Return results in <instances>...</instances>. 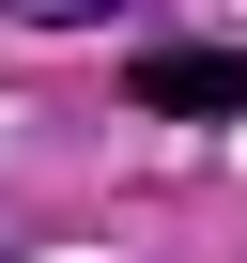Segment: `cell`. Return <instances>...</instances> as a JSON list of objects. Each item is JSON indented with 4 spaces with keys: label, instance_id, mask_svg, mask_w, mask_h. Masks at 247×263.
I'll return each instance as SVG.
<instances>
[{
    "label": "cell",
    "instance_id": "cell-1",
    "mask_svg": "<svg viewBox=\"0 0 247 263\" xmlns=\"http://www.w3.org/2000/svg\"><path fill=\"white\" fill-rule=\"evenodd\" d=\"M123 93L170 108V124H232V108H247V47H139Z\"/></svg>",
    "mask_w": 247,
    "mask_h": 263
},
{
    "label": "cell",
    "instance_id": "cell-2",
    "mask_svg": "<svg viewBox=\"0 0 247 263\" xmlns=\"http://www.w3.org/2000/svg\"><path fill=\"white\" fill-rule=\"evenodd\" d=\"M16 31H93V16H139V0H0Z\"/></svg>",
    "mask_w": 247,
    "mask_h": 263
},
{
    "label": "cell",
    "instance_id": "cell-3",
    "mask_svg": "<svg viewBox=\"0 0 247 263\" xmlns=\"http://www.w3.org/2000/svg\"><path fill=\"white\" fill-rule=\"evenodd\" d=\"M0 263H16V217H0Z\"/></svg>",
    "mask_w": 247,
    "mask_h": 263
}]
</instances>
